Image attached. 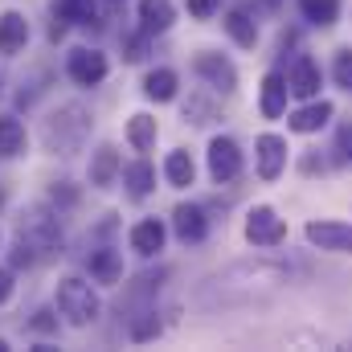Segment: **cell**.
<instances>
[{
  "label": "cell",
  "mask_w": 352,
  "mask_h": 352,
  "mask_svg": "<svg viewBox=\"0 0 352 352\" xmlns=\"http://www.w3.org/2000/svg\"><path fill=\"white\" fill-rule=\"evenodd\" d=\"M176 21L173 0H140V29L152 37V33H168Z\"/></svg>",
  "instance_id": "19"
},
{
  "label": "cell",
  "mask_w": 352,
  "mask_h": 352,
  "mask_svg": "<svg viewBox=\"0 0 352 352\" xmlns=\"http://www.w3.org/2000/svg\"><path fill=\"white\" fill-rule=\"evenodd\" d=\"M173 234L184 242V246H201L205 238H209V217H205V209L201 205H176L173 209Z\"/></svg>",
  "instance_id": "11"
},
{
  "label": "cell",
  "mask_w": 352,
  "mask_h": 352,
  "mask_svg": "<svg viewBox=\"0 0 352 352\" xmlns=\"http://www.w3.org/2000/svg\"><path fill=\"white\" fill-rule=\"evenodd\" d=\"M131 250L140 254V258H156L160 250H164V242H168V226L160 221V217H144V221H135L131 226Z\"/></svg>",
  "instance_id": "12"
},
{
  "label": "cell",
  "mask_w": 352,
  "mask_h": 352,
  "mask_svg": "<svg viewBox=\"0 0 352 352\" xmlns=\"http://www.w3.org/2000/svg\"><path fill=\"white\" fill-rule=\"evenodd\" d=\"M25 45H29V21L16 8H8L0 16V54H21Z\"/></svg>",
  "instance_id": "20"
},
{
  "label": "cell",
  "mask_w": 352,
  "mask_h": 352,
  "mask_svg": "<svg viewBox=\"0 0 352 352\" xmlns=\"http://www.w3.org/2000/svg\"><path fill=\"white\" fill-rule=\"evenodd\" d=\"M127 336H131L135 344H144V340L160 336V320H156V307H140V311L131 316V324H127Z\"/></svg>",
  "instance_id": "27"
},
{
  "label": "cell",
  "mask_w": 352,
  "mask_h": 352,
  "mask_svg": "<svg viewBox=\"0 0 352 352\" xmlns=\"http://www.w3.org/2000/svg\"><path fill=\"white\" fill-rule=\"evenodd\" d=\"M250 4H258V8H274L278 0H250Z\"/></svg>",
  "instance_id": "35"
},
{
  "label": "cell",
  "mask_w": 352,
  "mask_h": 352,
  "mask_svg": "<svg viewBox=\"0 0 352 352\" xmlns=\"http://www.w3.org/2000/svg\"><path fill=\"white\" fill-rule=\"evenodd\" d=\"M332 78H336V87H340V90H352V50H336Z\"/></svg>",
  "instance_id": "29"
},
{
  "label": "cell",
  "mask_w": 352,
  "mask_h": 352,
  "mask_svg": "<svg viewBox=\"0 0 352 352\" xmlns=\"http://www.w3.org/2000/svg\"><path fill=\"white\" fill-rule=\"evenodd\" d=\"M90 127H94V119H90L87 107L66 102V107H58V111L45 119L41 135H45V148H50V152L70 156V152H78V148H82V140L90 135Z\"/></svg>",
  "instance_id": "2"
},
{
  "label": "cell",
  "mask_w": 352,
  "mask_h": 352,
  "mask_svg": "<svg viewBox=\"0 0 352 352\" xmlns=\"http://www.w3.org/2000/svg\"><path fill=\"white\" fill-rule=\"evenodd\" d=\"M176 90H180V78H176V70H168V66H156V70L144 74V94L152 102H173Z\"/></svg>",
  "instance_id": "22"
},
{
  "label": "cell",
  "mask_w": 352,
  "mask_h": 352,
  "mask_svg": "<svg viewBox=\"0 0 352 352\" xmlns=\"http://www.w3.org/2000/svg\"><path fill=\"white\" fill-rule=\"evenodd\" d=\"M164 180H168L173 188H188V184L197 180V164H192V156H188L184 148L168 152V160H164Z\"/></svg>",
  "instance_id": "25"
},
{
  "label": "cell",
  "mask_w": 352,
  "mask_h": 352,
  "mask_svg": "<svg viewBox=\"0 0 352 352\" xmlns=\"http://www.w3.org/2000/svg\"><path fill=\"white\" fill-rule=\"evenodd\" d=\"M66 74H70V82H78V87H102L107 74H111V62H107L102 50L78 45V50H70V58H66Z\"/></svg>",
  "instance_id": "6"
},
{
  "label": "cell",
  "mask_w": 352,
  "mask_h": 352,
  "mask_svg": "<svg viewBox=\"0 0 352 352\" xmlns=\"http://www.w3.org/2000/svg\"><path fill=\"white\" fill-rule=\"evenodd\" d=\"M287 152H291L287 140L274 135V131H266V135L254 140V164H258V176H263L266 184L283 176V168H287Z\"/></svg>",
  "instance_id": "8"
},
{
  "label": "cell",
  "mask_w": 352,
  "mask_h": 352,
  "mask_svg": "<svg viewBox=\"0 0 352 352\" xmlns=\"http://www.w3.org/2000/svg\"><path fill=\"white\" fill-rule=\"evenodd\" d=\"M242 168H246V160H242L238 140L213 135V140H209V176H213L217 184H234V180L242 176Z\"/></svg>",
  "instance_id": "5"
},
{
  "label": "cell",
  "mask_w": 352,
  "mask_h": 352,
  "mask_svg": "<svg viewBox=\"0 0 352 352\" xmlns=\"http://www.w3.org/2000/svg\"><path fill=\"white\" fill-rule=\"evenodd\" d=\"M29 152V131L16 115H0V160H16Z\"/></svg>",
  "instance_id": "18"
},
{
  "label": "cell",
  "mask_w": 352,
  "mask_h": 352,
  "mask_svg": "<svg viewBox=\"0 0 352 352\" xmlns=\"http://www.w3.org/2000/svg\"><path fill=\"white\" fill-rule=\"evenodd\" d=\"M29 332H41V336H50V332H58V316H54L50 307H41V311H33V320H29Z\"/></svg>",
  "instance_id": "31"
},
{
  "label": "cell",
  "mask_w": 352,
  "mask_h": 352,
  "mask_svg": "<svg viewBox=\"0 0 352 352\" xmlns=\"http://www.w3.org/2000/svg\"><path fill=\"white\" fill-rule=\"evenodd\" d=\"M307 242L316 250H332V254H352V226L349 221H307Z\"/></svg>",
  "instance_id": "9"
},
{
  "label": "cell",
  "mask_w": 352,
  "mask_h": 352,
  "mask_svg": "<svg viewBox=\"0 0 352 352\" xmlns=\"http://www.w3.org/2000/svg\"><path fill=\"white\" fill-rule=\"evenodd\" d=\"M221 25H226V33L234 37V45H242V50H254V45H258V21L250 16L246 4H234Z\"/></svg>",
  "instance_id": "16"
},
{
  "label": "cell",
  "mask_w": 352,
  "mask_h": 352,
  "mask_svg": "<svg viewBox=\"0 0 352 352\" xmlns=\"http://www.w3.org/2000/svg\"><path fill=\"white\" fill-rule=\"evenodd\" d=\"M184 8H188V16H197V21H209V16L221 8V0H184Z\"/></svg>",
  "instance_id": "33"
},
{
  "label": "cell",
  "mask_w": 352,
  "mask_h": 352,
  "mask_svg": "<svg viewBox=\"0 0 352 352\" xmlns=\"http://www.w3.org/2000/svg\"><path fill=\"white\" fill-rule=\"evenodd\" d=\"M156 135H160V127H156V119H152L148 111H140V115L127 119V144H131L135 152H152V148H156Z\"/></svg>",
  "instance_id": "24"
},
{
  "label": "cell",
  "mask_w": 352,
  "mask_h": 352,
  "mask_svg": "<svg viewBox=\"0 0 352 352\" xmlns=\"http://www.w3.org/2000/svg\"><path fill=\"white\" fill-rule=\"evenodd\" d=\"M54 16L62 25H98V0H54Z\"/></svg>",
  "instance_id": "23"
},
{
  "label": "cell",
  "mask_w": 352,
  "mask_h": 352,
  "mask_svg": "<svg viewBox=\"0 0 352 352\" xmlns=\"http://www.w3.org/2000/svg\"><path fill=\"white\" fill-rule=\"evenodd\" d=\"M287 87L295 98H320V87H324V70L311 54H299L287 70Z\"/></svg>",
  "instance_id": "10"
},
{
  "label": "cell",
  "mask_w": 352,
  "mask_h": 352,
  "mask_svg": "<svg viewBox=\"0 0 352 352\" xmlns=\"http://www.w3.org/2000/svg\"><path fill=\"white\" fill-rule=\"evenodd\" d=\"M87 274H90V283H98V287H115V283H123V254H119L115 246H98V250H90L87 254Z\"/></svg>",
  "instance_id": "13"
},
{
  "label": "cell",
  "mask_w": 352,
  "mask_h": 352,
  "mask_svg": "<svg viewBox=\"0 0 352 352\" xmlns=\"http://www.w3.org/2000/svg\"><path fill=\"white\" fill-rule=\"evenodd\" d=\"M332 152H336V160H340V164H352V123H344V127L336 131Z\"/></svg>",
  "instance_id": "30"
},
{
  "label": "cell",
  "mask_w": 352,
  "mask_h": 352,
  "mask_svg": "<svg viewBox=\"0 0 352 352\" xmlns=\"http://www.w3.org/2000/svg\"><path fill=\"white\" fill-rule=\"evenodd\" d=\"M287 74H278V70H270L263 78V94H258V111H263L266 119H283L287 115Z\"/></svg>",
  "instance_id": "15"
},
{
  "label": "cell",
  "mask_w": 352,
  "mask_h": 352,
  "mask_svg": "<svg viewBox=\"0 0 352 352\" xmlns=\"http://www.w3.org/2000/svg\"><path fill=\"white\" fill-rule=\"evenodd\" d=\"M192 70H197V78H205L209 87L221 90V94H234V90H238V70H234V62L221 58V54H213V50L197 54V58H192Z\"/></svg>",
  "instance_id": "7"
},
{
  "label": "cell",
  "mask_w": 352,
  "mask_h": 352,
  "mask_svg": "<svg viewBox=\"0 0 352 352\" xmlns=\"http://www.w3.org/2000/svg\"><path fill=\"white\" fill-rule=\"evenodd\" d=\"M184 119H188V123H213V119H217V102H213L205 90H197V94H188V102H184Z\"/></svg>",
  "instance_id": "28"
},
{
  "label": "cell",
  "mask_w": 352,
  "mask_h": 352,
  "mask_svg": "<svg viewBox=\"0 0 352 352\" xmlns=\"http://www.w3.org/2000/svg\"><path fill=\"white\" fill-rule=\"evenodd\" d=\"M299 16H303L307 25L328 29V25L340 21V0H299Z\"/></svg>",
  "instance_id": "26"
},
{
  "label": "cell",
  "mask_w": 352,
  "mask_h": 352,
  "mask_svg": "<svg viewBox=\"0 0 352 352\" xmlns=\"http://www.w3.org/2000/svg\"><path fill=\"white\" fill-rule=\"evenodd\" d=\"M16 242L33 254V263H50V258H62L66 250V238H62V226H58V213L33 205L21 213L16 221Z\"/></svg>",
  "instance_id": "1"
},
{
  "label": "cell",
  "mask_w": 352,
  "mask_h": 352,
  "mask_svg": "<svg viewBox=\"0 0 352 352\" xmlns=\"http://www.w3.org/2000/svg\"><path fill=\"white\" fill-rule=\"evenodd\" d=\"M246 242L258 246V250H278L287 242V221L270 205H254L246 213Z\"/></svg>",
  "instance_id": "4"
},
{
  "label": "cell",
  "mask_w": 352,
  "mask_h": 352,
  "mask_svg": "<svg viewBox=\"0 0 352 352\" xmlns=\"http://www.w3.org/2000/svg\"><path fill=\"white\" fill-rule=\"evenodd\" d=\"M123 184H127V197L131 201H144L156 188V168L148 160H131V164H123Z\"/></svg>",
  "instance_id": "21"
},
{
  "label": "cell",
  "mask_w": 352,
  "mask_h": 352,
  "mask_svg": "<svg viewBox=\"0 0 352 352\" xmlns=\"http://www.w3.org/2000/svg\"><path fill=\"white\" fill-rule=\"evenodd\" d=\"M12 287H16V283H12V270H4V266H0V303H8V299H12Z\"/></svg>",
  "instance_id": "34"
},
{
  "label": "cell",
  "mask_w": 352,
  "mask_h": 352,
  "mask_svg": "<svg viewBox=\"0 0 352 352\" xmlns=\"http://www.w3.org/2000/svg\"><path fill=\"white\" fill-rule=\"evenodd\" d=\"M0 352H8V340H0Z\"/></svg>",
  "instance_id": "36"
},
{
  "label": "cell",
  "mask_w": 352,
  "mask_h": 352,
  "mask_svg": "<svg viewBox=\"0 0 352 352\" xmlns=\"http://www.w3.org/2000/svg\"><path fill=\"white\" fill-rule=\"evenodd\" d=\"M332 115H336V107H332L328 98H307V107H299L295 115H287V127H291L295 135H311V131L328 127Z\"/></svg>",
  "instance_id": "14"
},
{
  "label": "cell",
  "mask_w": 352,
  "mask_h": 352,
  "mask_svg": "<svg viewBox=\"0 0 352 352\" xmlns=\"http://www.w3.org/2000/svg\"><path fill=\"white\" fill-rule=\"evenodd\" d=\"M58 311L66 316V324H70V328H87V324L98 320L102 303H98V295H94V287H90L87 278L66 274V278L58 283Z\"/></svg>",
  "instance_id": "3"
},
{
  "label": "cell",
  "mask_w": 352,
  "mask_h": 352,
  "mask_svg": "<svg viewBox=\"0 0 352 352\" xmlns=\"http://www.w3.org/2000/svg\"><path fill=\"white\" fill-rule=\"evenodd\" d=\"M123 50H127V54H123L127 62H144V54H148V33L140 29V37H127V41H123Z\"/></svg>",
  "instance_id": "32"
},
{
  "label": "cell",
  "mask_w": 352,
  "mask_h": 352,
  "mask_svg": "<svg viewBox=\"0 0 352 352\" xmlns=\"http://www.w3.org/2000/svg\"><path fill=\"white\" fill-rule=\"evenodd\" d=\"M119 176H123V160H119V152H115L111 144H102V148L90 156V184H94V188H111Z\"/></svg>",
  "instance_id": "17"
}]
</instances>
